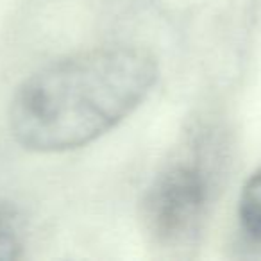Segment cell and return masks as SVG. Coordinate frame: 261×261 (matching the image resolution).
Segmentation results:
<instances>
[{
	"label": "cell",
	"mask_w": 261,
	"mask_h": 261,
	"mask_svg": "<svg viewBox=\"0 0 261 261\" xmlns=\"http://www.w3.org/2000/svg\"><path fill=\"white\" fill-rule=\"evenodd\" d=\"M158 77V58L138 45L90 48L58 59L18 86L9 109L11 133L34 152L79 149L133 115Z\"/></svg>",
	"instance_id": "6da1fadb"
},
{
	"label": "cell",
	"mask_w": 261,
	"mask_h": 261,
	"mask_svg": "<svg viewBox=\"0 0 261 261\" xmlns=\"http://www.w3.org/2000/svg\"><path fill=\"white\" fill-rule=\"evenodd\" d=\"M207 206V179L192 160H174L154 177L142 202L145 231L160 247H177L199 229Z\"/></svg>",
	"instance_id": "7a4b0ae2"
},
{
	"label": "cell",
	"mask_w": 261,
	"mask_h": 261,
	"mask_svg": "<svg viewBox=\"0 0 261 261\" xmlns=\"http://www.w3.org/2000/svg\"><path fill=\"white\" fill-rule=\"evenodd\" d=\"M238 217L243 231L261 242V167L245 181L240 193Z\"/></svg>",
	"instance_id": "3957f363"
},
{
	"label": "cell",
	"mask_w": 261,
	"mask_h": 261,
	"mask_svg": "<svg viewBox=\"0 0 261 261\" xmlns=\"http://www.w3.org/2000/svg\"><path fill=\"white\" fill-rule=\"evenodd\" d=\"M20 238L15 217L0 206V259H11L18 256Z\"/></svg>",
	"instance_id": "277c9868"
}]
</instances>
